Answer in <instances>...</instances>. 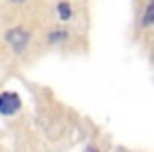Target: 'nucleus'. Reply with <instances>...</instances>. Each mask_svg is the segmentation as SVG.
<instances>
[{"instance_id": "20e7f679", "label": "nucleus", "mask_w": 154, "mask_h": 152, "mask_svg": "<svg viewBox=\"0 0 154 152\" xmlns=\"http://www.w3.org/2000/svg\"><path fill=\"white\" fill-rule=\"evenodd\" d=\"M141 26H154V2H150L143 11V17H141Z\"/></svg>"}, {"instance_id": "f257e3e1", "label": "nucleus", "mask_w": 154, "mask_h": 152, "mask_svg": "<svg viewBox=\"0 0 154 152\" xmlns=\"http://www.w3.org/2000/svg\"><path fill=\"white\" fill-rule=\"evenodd\" d=\"M5 40L9 42V47H11L15 53L21 55V53L28 49V45H30V32H28L26 28H11V30H7Z\"/></svg>"}, {"instance_id": "423d86ee", "label": "nucleus", "mask_w": 154, "mask_h": 152, "mask_svg": "<svg viewBox=\"0 0 154 152\" xmlns=\"http://www.w3.org/2000/svg\"><path fill=\"white\" fill-rule=\"evenodd\" d=\"M9 2H15V5H23L26 0H9Z\"/></svg>"}, {"instance_id": "39448f33", "label": "nucleus", "mask_w": 154, "mask_h": 152, "mask_svg": "<svg viewBox=\"0 0 154 152\" xmlns=\"http://www.w3.org/2000/svg\"><path fill=\"white\" fill-rule=\"evenodd\" d=\"M63 40H68V32H66V30H53V32L49 34V42H53V45L63 42Z\"/></svg>"}, {"instance_id": "7ed1b4c3", "label": "nucleus", "mask_w": 154, "mask_h": 152, "mask_svg": "<svg viewBox=\"0 0 154 152\" xmlns=\"http://www.w3.org/2000/svg\"><path fill=\"white\" fill-rule=\"evenodd\" d=\"M57 19H61V21H70L72 19V5L68 2V0H61V2L57 5Z\"/></svg>"}, {"instance_id": "0eeeda50", "label": "nucleus", "mask_w": 154, "mask_h": 152, "mask_svg": "<svg viewBox=\"0 0 154 152\" xmlns=\"http://www.w3.org/2000/svg\"><path fill=\"white\" fill-rule=\"evenodd\" d=\"M89 152H99V150L97 148H89Z\"/></svg>"}, {"instance_id": "f03ea898", "label": "nucleus", "mask_w": 154, "mask_h": 152, "mask_svg": "<svg viewBox=\"0 0 154 152\" xmlns=\"http://www.w3.org/2000/svg\"><path fill=\"white\" fill-rule=\"evenodd\" d=\"M21 110V97L15 91H2L0 93V114L2 116H15Z\"/></svg>"}]
</instances>
